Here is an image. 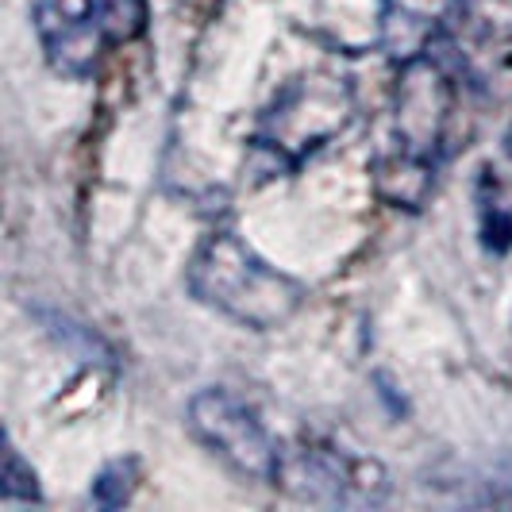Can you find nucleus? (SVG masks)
Instances as JSON below:
<instances>
[{
    "instance_id": "f257e3e1",
    "label": "nucleus",
    "mask_w": 512,
    "mask_h": 512,
    "mask_svg": "<svg viewBox=\"0 0 512 512\" xmlns=\"http://www.w3.org/2000/svg\"><path fill=\"white\" fill-rule=\"evenodd\" d=\"M189 289L197 301L255 332L285 324L305 301L301 285L274 270L270 262H262L231 231H216L197 247L189 266Z\"/></svg>"
},
{
    "instance_id": "f03ea898",
    "label": "nucleus",
    "mask_w": 512,
    "mask_h": 512,
    "mask_svg": "<svg viewBox=\"0 0 512 512\" xmlns=\"http://www.w3.org/2000/svg\"><path fill=\"white\" fill-rule=\"evenodd\" d=\"M39 39L54 70L85 77L104 47L135 39L147 24L143 0H39L35 4Z\"/></svg>"
},
{
    "instance_id": "7ed1b4c3",
    "label": "nucleus",
    "mask_w": 512,
    "mask_h": 512,
    "mask_svg": "<svg viewBox=\"0 0 512 512\" xmlns=\"http://www.w3.org/2000/svg\"><path fill=\"white\" fill-rule=\"evenodd\" d=\"M189 428L231 474L251 482H274L282 466V447L266 432V424L239 397L224 389H205L189 405Z\"/></svg>"
},
{
    "instance_id": "20e7f679",
    "label": "nucleus",
    "mask_w": 512,
    "mask_h": 512,
    "mask_svg": "<svg viewBox=\"0 0 512 512\" xmlns=\"http://www.w3.org/2000/svg\"><path fill=\"white\" fill-rule=\"evenodd\" d=\"M370 474H378L374 462H355L343 459L339 451H297V455H285L278 466V478L274 486H285L293 493H301L308 501H351L359 489L370 493Z\"/></svg>"
},
{
    "instance_id": "39448f33",
    "label": "nucleus",
    "mask_w": 512,
    "mask_h": 512,
    "mask_svg": "<svg viewBox=\"0 0 512 512\" xmlns=\"http://www.w3.org/2000/svg\"><path fill=\"white\" fill-rule=\"evenodd\" d=\"M4 501H39V486H35V474L24 470V459L16 451H8L4 459V486H0Z\"/></svg>"
},
{
    "instance_id": "423d86ee",
    "label": "nucleus",
    "mask_w": 512,
    "mask_h": 512,
    "mask_svg": "<svg viewBox=\"0 0 512 512\" xmlns=\"http://www.w3.org/2000/svg\"><path fill=\"white\" fill-rule=\"evenodd\" d=\"M509 154H512V135H509Z\"/></svg>"
}]
</instances>
